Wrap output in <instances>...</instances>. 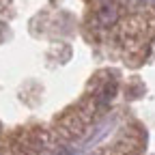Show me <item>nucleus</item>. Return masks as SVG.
<instances>
[{"mask_svg": "<svg viewBox=\"0 0 155 155\" xmlns=\"http://www.w3.org/2000/svg\"><path fill=\"white\" fill-rule=\"evenodd\" d=\"M99 19H101V24L110 26L114 19H116V7H114V5H104V7L99 9Z\"/></svg>", "mask_w": 155, "mask_h": 155, "instance_id": "f257e3e1", "label": "nucleus"}]
</instances>
